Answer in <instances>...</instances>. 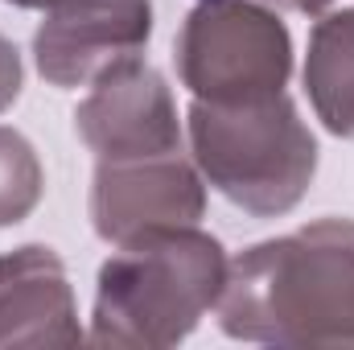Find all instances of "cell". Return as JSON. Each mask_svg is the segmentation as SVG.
<instances>
[{"label":"cell","instance_id":"obj_1","mask_svg":"<svg viewBox=\"0 0 354 350\" xmlns=\"http://www.w3.org/2000/svg\"><path fill=\"white\" fill-rule=\"evenodd\" d=\"M218 326L264 347H354V219H317L235 256Z\"/></svg>","mask_w":354,"mask_h":350},{"label":"cell","instance_id":"obj_2","mask_svg":"<svg viewBox=\"0 0 354 350\" xmlns=\"http://www.w3.org/2000/svg\"><path fill=\"white\" fill-rule=\"evenodd\" d=\"M99 268L91 342L103 347H177L218 305L227 288V252L214 235L153 227L124 243Z\"/></svg>","mask_w":354,"mask_h":350},{"label":"cell","instance_id":"obj_3","mask_svg":"<svg viewBox=\"0 0 354 350\" xmlns=\"http://www.w3.org/2000/svg\"><path fill=\"white\" fill-rule=\"evenodd\" d=\"M185 124L198 174L248 214H288L317 174V140L284 91L248 103L194 99Z\"/></svg>","mask_w":354,"mask_h":350},{"label":"cell","instance_id":"obj_4","mask_svg":"<svg viewBox=\"0 0 354 350\" xmlns=\"http://www.w3.org/2000/svg\"><path fill=\"white\" fill-rule=\"evenodd\" d=\"M177 75L206 103L268 99L292 75V37L264 0H189Z\"/></svg>","mask_w":354,"mask_h":350},{"label":"cell","instance_id":"obj_5","mask_svg":"<svg viewBox=\"0 0 354 350\" xmlns=\"http://www.w3.org/2000/svg\"><path fill=\"white\" fill-rule=\"evenodd\" d=\"M75 132L95 161L181 153V120L169 83L140 54L111 62L75 111Z\"/></svg>","mask_w":354,"mask_h":350},{"label":"cell","instance_id":"obj_6","mask_svg":"<svg viewBox=\"0 0 354 350\" xmlns=\"http://www.w3.org/2000/svg\"><path fill=\"white\" fill-rule=\"evenodd\" d=\"M206 210V177L181 153L99 161L91 181V227L107 243H124L153 227H185Z\"/></svg>","mask_w":354,"mask_h":350},{"label":"cell","instance_id":"obj_7","mask_svg":"<svg viewBox=\"0 0 354 350\" xmlns=\"http://www.w3.org/2000/svg\"><path fill=\"white\" fill-rule=\"evenodd\" d=\"M153 37L149 0H71L33 33V62L54 87H91L111 62L140 54Z\"/></svg>","mask_w":354,"mask_h":350},{"label":"cell","instance_id":"obj_8","mask_svg":"<svg viewBox=\"0 0 354 350\" xmlns=\"http://www.w3.org/2000/svg\"><path fill=\"white\" fill-rule=\"evenodd\" d=\"M83 342L75 293L54 248L25 243L0 256V347Z\"/></svg>","mask_w":354,"mask_h":350},{"label":"cell","instance_id":"obj_9","mask_svg":"<svg viewBox=\"0 0 354 350\" xmlns=\"http://www.w3.org/2000/svg\"><path fill=\"white\" fill-rule=\"evenodd\" d=\"M305 91L334 136H354V8L326 12L309 33Z\"/></svg>","mask_w":354,"mask_h":350},{"label":"cell","instance_id":"obj_10","mask_svg":"<svg viewBox=\"0 0 354 350\" xmlns=\"http://www.w3.org/2000/svg\"><path fill=\"white\" fill-rule=\"evenodd\" d=\"M41 190H46V174L33 145L17 128L0 124V227L21 223L41 202Z\"/></svg>","mask_w":354,"mask_h":350},{"label":"cell","instance_id":"obj_11","mask_svg":"<svg viewBox=\"0 0 354 350\" xmlns=\"http://www.w3.org/2000/svg\"><path fill=\"white\" fill-rule=\"evenodd\" d=\"M21 79H25V75H21V54H17V46H12L8 37H0V111L17 103Z\"/></svg>","mask_w":354,"mask_h":350},{"label":"cell","instance_id":"obj_12","mask_svg":"<svg viewBox=\"0 0 354 350\" xmlns=\"http://www.w3.org/2000/svg\"><path fill=\"white\" fill-rule=\"evenodd\" d=\"M264 4H276V8H292V12H326L334 0H264Z\"/></svg>","mask_w":354,"mask_h":350},{"label":"cell","instance_id":"obj_13","mask_svg":"<svg viewBox=\"0 0 354 350\" xmlns=\"http://www.w3.org/2000/svg\"><path fill=\"white\" fill-rule=\"evenodd\" d=\"M8 4H17V8H58V4H71V0H8Z\"/></svg>","mask_w":354,"mask_h":350}]
</instances>
